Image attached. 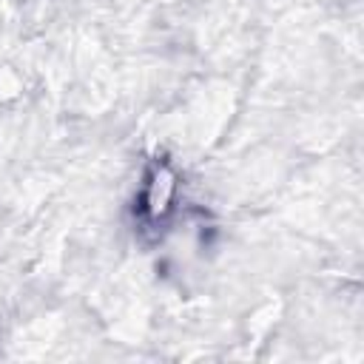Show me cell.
I'll use <instances>...</instances> for the list:
<instances>
[{
  "mask_svg": "<svg viewBox=\"0 0 364 364\" xmlns=\"http://www.w3.org/2000/svg\"><path fill=\"white\" fill-rule=\"evenodd\" d=\"M171 191H173V182L165 176L162 168L154 171V176L145 182V193H142V208L148 216H159L165 208H168V199H171Z\"/></svg>",
  "mask_w": 364,
  "mask_h": 364,
  "instance_id": "6da1fadb",
  "label": "cell"
}]
</instances>
